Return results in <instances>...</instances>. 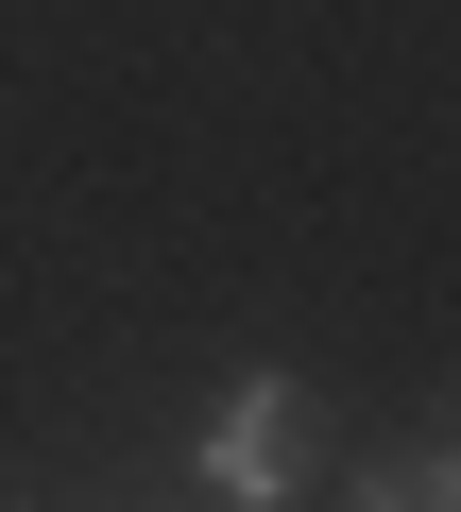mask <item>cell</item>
I'll list each match as a JSON object with an SVG mask.
<instances>
[{
	"label": "cell",
	"mask_w": 461,
	"mask_h": 512,
	"mask_svg": "<svg viewBox=\"0 0 461 512\" xmlns=\"http://www.w3.org/2000/svg\"><path fill=\"white\" fill-rule=\"evenodd\" d=\"M308 461H325L308 376H222V410H205V512H291Z\"/></svg>",
	"instance_id": "6da1fadb"
},
{
	"label": "cell",
	"mask_w": 461,
	"mask_h": 512,
	"mask_svg": "<svg viewBox=\"0 0 461 512\" xmlns=\"http://www.w3.org/2000/svg\"><path fill=\"white\" fill-rule=\"evenodd\" d=\"M359 512H461V478H444V444H393V461H376V495H359Z\"/></svg>",
	"instance_id": "7a4b0ae2"
}]
</instances>
